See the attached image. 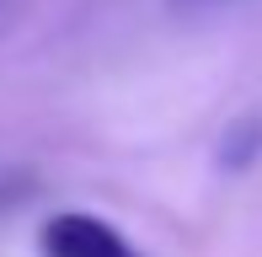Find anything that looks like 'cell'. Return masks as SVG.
I'll return each mask as SVG.
<instances>
[{
  "instance_id": "6da1fadb",
  "label": "cell",
  "mask_w": 262,
  "mask_h": 257,
  "mask_svg": "<svg viewBox=\"0 0 262 257\" xmlns=\"http://www.w3.org/2000/svg\"><path fill=\"white\" fill-rule=\"evenodd\" d=\"M38 252L43 257H145L118 225H107L102 215H86V209L49 215L38 230Z\"/></svg>"
},
{
  "instance_id": "7a4b0ae2",
  "label": "cell",
  "mask_w": 262,
  "mask_h": 257,
  "mask_svg": "<svg viewBox=\"0 0 262 257\" xmlns=\"http://www.w3.org/2000/svg\"><path fill=\"white\" fill-rule=\"evenodd\" d=\"M177 11H214V6H230V0H171Z\"/></svg>"
}]
</instances>
